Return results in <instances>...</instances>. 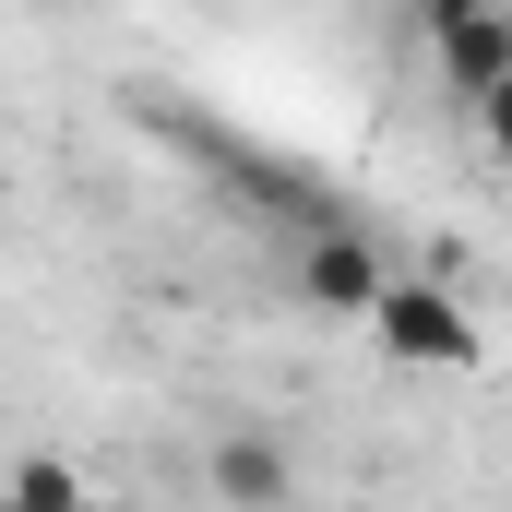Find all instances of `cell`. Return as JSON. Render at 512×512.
Listing matches in <instances>:
<instances>
[{
  "label": "cell",
  "mask_w": 512,
  "mask_h": 512,
  "mask_svg": "<svg viewBox=\"0 0 512 512\" xmlns=\"http://www.w3.org/2000/svg\"><path fill=\"white\" fill-rule=\"evenodd\" d=\"M370 334H382L405 370H477L489 358V334H477V310L453 298V286H417V274H393L382 310H370Z\"/></svg>",
  "instance_id": "cell-1"
},
{
  "label": "cell",
  "mask_w": 512,
  "mask_h": 512,
  "mask_svg": "<svg viewBox=\"0 0 512 512\" xmlns=\"http://www.w3.org/2000/svg\"><path fill=\"white\" fill-rule=\"evenodd\" d=\"M417 36L441 60V84L477 108L489 84H512V0H417Z\"/></svg>",
  "instance_id": "cell-2"
},
{
  "label": "cell",
  "mask_w": 512,
  "mask_h": 512,
  "mask_svg": "<svg viewBox=\"0 0 512 512\" xmlns=\"http://www.w3.org/2000/svg\"><path fill=\"white\" fill-rule=\"evenodd\" d=\"M298 286H310V310H346V322H370L382 310V286H393V262L358 239V227H310V251H298Z\"/></svg>",
  "instance_id": "cell-3"
},
{
  "label": "cell",
  "mask_w": 512,
  "mask_h": 512,
  "mask_svg": "<svg viewBox=\"0 0 512 512\" xmlns=\"http://www.w3.org/2000/svg\"><path fill=\"white\" fill-rule=\"evenodd\" d=\"M203 489H215L227 512H286V501H298V465H286L274 429H227V441L203 453Z\"/></svg>",
  "instance_id": "cell-4"
},
{
  "label": "cell",
  "mask_w": 512,
  "mask_h": 512,
  "mask_svg": "<svg viewBox=\"0 0 512 512\" xmlns=\"http://www.w3.org/2000/svg\"><path fill=\"white\" fill-rule=\"evenodd\" d=\"M0 512H84V477H72L60 453H24V465L0 477Z\"/></svg>",
  "instance_id": "cell-5"
},
{
  "label": "cell",
  "mask_w": 512,
  "mask_h": 512,
  "mask_svg": "<svg viewBox=\"0 0 512 512\" xmlns=\"http://www.w3.org/2000/svg\"><path fill=\"white\" fill-rule=\"evenodd\" d=\"M477 143L512 167V84H489V96H477Z\"/></svg>",
  "instance_id": "cell-6"
}]
</instances>
